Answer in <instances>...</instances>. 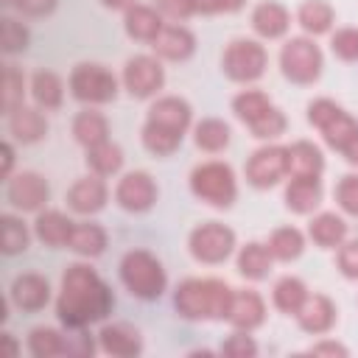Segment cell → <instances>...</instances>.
<instances>
[{
  "mask_svg": "<svg viewBox=\"0 0 358 358\" xmlns=\"http://www.w3.org/2000/svg\"><path fill=\"white\" fill-rule=\"evenodd\" d=\"M115 308V296L109 285L95 274V268L84 263H73L62 280V296L56 302V313L62 324L70 330H81L90 322L103 319Z\"/></svg>",
  "mask_w": 358,
  "mask_h": 358,
  "instance_id": "6da1fadb",
  "label": "cell"
},
{
  "mask_svg": "<svg viewBox=\"0 0 358 358\" xmlns=\"http://www.w3.org/2000/svg\"><path fill=\"white\" fill-rule=\"evenodd\" d=\"M232 294H235V288H229L224 280L190 277V280L179 282V288L173 294V308L185 319H227Z\"/></svg>",
  "mask_w": 358,
  "mask_h": 358,
  "instance_id": "7a4b0ae2",
  "label": "cell"
},
{
  "mask_svg": "<svg viewBox=\"0 0 358 358\" xmlns=\"http://www.w3.org/2000/svg\"><path fill=\"white\" fill-rule=\"evenodd\" d=\"M120 280L129 288V294L137 296V299H159L165 285H168L162 263L145 249H131V252L123 255Z\"/></svg>",
  "mask_w": 358,
  "mask_h": 358,
  "instance_id": "3957f363",
  "label": "cell"
},
{
  "mask_svg": "<svg viewBox=\"0 0 358 358\" xmlns=\"http://www.w3.org/2000/svg\"><path fill=\"white\" fill-rule=\"evenodd\" d=\"M190 190L204 204L227 210V207H232V201L238 196V182H235V173H232V168L227 162H215L213 159V162H201V165L193 168Z\"/></svg>",
  "mask_w": 358,
  "mask_h": 358,
  "instance_id": "277c9868",
  "label": "cell"
},
{
  "mask_svg": "<svg viewBox=\"0 0 358 358\" xmlns=\"http://www.w3.org/2000/svg\"><path fill=\"white\" fill-rule=\"evenodd\" d=\"M280 67H282V76L288 81H294V84H313L322 76L324 59H322V50H319V45L313 39L294 36L280 50Z\"/></svg>",
  "mask_w": 358,
  "mask_h": 358,
  "instance_id": "5b68a950",
  "label": "cell"
},
{
  "mask_svg": "<svg viewBox=\"0 0 358 358\" xmlns=\"http://www.w3.org/2000/svg\"><path fill=\"white\" fill-rule=\"evenodd\" d=\"M308 120H310V126H316L322 131L324 143L330 148H336V151H344V145L358 134V120L350 117L330 98H316L308 106Z\"/></svg>",
  "mask_w": 358,
  "mask_h": 358,
  "instance_id": "8992f818",
  "label": "cell"
},
{
  "mask_svg": "<svg viewBox=\"0 0 358 358\" xmlns=\"http://www.w3.org/2000/svg\"><path fill=\"white\" fill-rule=\"evenodd\" d=\"M268 53L255 39H232L221 56L224 73L238 84H252L266 73Z\"/></svg>",
  "mask_w": 358,
  "mask_h": 358,
  "instance_id": "52a82bcc",
  "label": "cell"
},
{
  "mask_svg": "<svg viewBox=\"0 0 358 358\" xmlns=\"http://www.w3.org/2000/svg\"><path fill=\"white\" fill-rule=\"evenodd\" d=\"M70 92L81 103H109L117 95V78L103 64L84 62L70 73Z\"/></svg>",
  "mask_w": 358,
  "mask_h": 358,
  "instance_id": "ba28073f",
  "label": "cell"
},
{
  "mask_svg": "<svg viewBox=\"0 0 358 358\" xmlns=\"http://www.w3.org/2000/svg\"><path fill=\"white\" fill-rule=\"evenodd\" d=\"M235 249V232L218 221H207L190 232V255L199 263H224Z\"/></svg>",
  "mask_w": 358,
  "mask_h": 358,
  "instance_id": "9c48e42d",
  "label": "cell"
},
{
  "mask_svg": "<svg viewBox=\"0 0 358 358\" xmlns=\"http://www.w3.org/2000/svg\"><path fill=\"white\" fill-rule=\"evenodd\" d=\"M165 84V70L159 64L157 56H131L123 67V87L129 90V95L134 98H151L162 90Z\"/></svg>",
  "mask_w": 358,
  "mask_h": 358,
  "instance_id": "30bf717a",
  "label": "cell"
},
{
  "mask_svg": "<svg viewBox=\"0 0 358 358\" xmlns=\"http://www.w3.org/2000/svg\"><path fill=\"white\" fill-rule=\"evenodd\" d=\"M282 176H288V148L263 145L246 162V179L255 187H274Z\"/></svg>",
  "mask_w": 358,
  "mask_h": 358,
  "instance_id": "8fae6325",
  "label": "cell"
},
{
  "mask_svg": "<svg viewBox=\"0 0 358 358\" xmlns=\"http://www.w3.org/2000/svg\"><path fill=\"white\" fill-rule=\"evenodd\" d=\"M115 201L123 210H129V213H145V210H151L154 201H157V185H154L151 173H145V171L126 173L117 182V187H115Z\"/></svg>",
  "mask_w": 358,
  "mask_h": 358,
  "instance_id": "7c38bea8",
  "label": "cell"
},
{
  "mask_svg": "<svg viewBox=\"0 0 358 358\" xmlns=\"http://www.w3.org/2000/svg\"><path fill=\"white\" fill-rule=\"evenodd\" d=\"M48 182L34 171H22L14 179H8V201L20 210H39L48 201Z\"/></svg>",
  "mask_w": 358,
  "mask_h": 358,
  "instance_id": "4fadbf2b",
  "label": "cell"
},
{
  "mask_svg": "<svg viewBox=\"0 0 358 358\" xmlns=\"http://www.w3.org/2000/svg\"><path fill=\"white\" fill-rule=\"evenodd\" d=\"M106 196H109V190H106L103 176H98V173H92V176H81V179L70 187V193H67V207H70L73 213L92 215V213L103 210Z\"/></svg>",
  "mask_w": 358,
  "mask_h": 358,
  "instance_id": "5bb4252c",
  "label": "cell"
},
{
  "mask_svg": "<svg viewBox=\"0 0 358 358\" xmlns=\"http://www.w3.org/2000/svg\"><path fill=\"white\" fill-rule=\"evenodd\" d=\"M227 319H229V324L235 330H246L249 333V330L260 327L263 319H266V302H263V296L257 291H249V288L246 291H235Z\"/></svg>",
  "mask_w": 358,
  "mask_h": 358,
  "instance_id": "9a60e30c",
  "label": "cell"
},
{
  "mask_svg": "<svg viewBox=\"0 0 358 358\" xmlns=\"http://www.w3.org/2000/svg\"><path fill=\"white\" fill-rule=\"evenodd\" d=\"M193 120V109L185 98H176V95H165V98H157L148 109V123H157L162 129H171V131H179L185 134V129L190 126Z\"/></svg>",
  "mask_w": 358,
  "mask_h": 358,
  "instance_id": "2e32d148",
  "label": "cell"
},
{
  "mask_svg": "<svg viewBox=\"0 0 358 358\" xmlns=\"http://www.w3.org/2000/svg\"><path fill=\"white\" fill-rule=\"evenodd\" d=\"M154 53L159 59H168V62H185L193 56L196 50V36L185 28V25H165L159 31V36L151 42Z\"/></svg>",
  "mask_w": 358,
  "mask_h": 358,
  "instance_id": "e0dca14e",
  "label": "cell"
},
{
  "mask_svg": "<svg viewBox=\"0 0 358 358\" xmlns=\"http://www.w3.org/2000/svg\"><path fill=\"white\" fill-rule=\"evenodd\" d=\"M322 196H324V187L319 176H291L285 187V207L291 213L308 215L322 204Z\"/></svg>",
  "mask_w": 358,
  "mask_h": 358,
  "instance_id": "ac0fdd59",
  "label": "cell"
},
{
  "mask_svg": "<svg viewBox=\"0 0 358 358\" xmlns=\"http://www.w3.org/2000/svg\"><path fill=\"white\" fill-rule=\"evenodd\" d=\"M98 341H101V350L109 352V355H120V358H129V355H140L143 352V338L140 333L131 327V324H103L101 333H98Z\"/></svg>",
  "mask_w": 358,
  "mask_h": 358,
  "instance_id": "d6986e66",
  "label": "cell"
},
{
  "mask_svg": "<svg viewBox=\"0 0 358 358\" xmlns=\"http://www.w3.org/2000/svg\"><path fill=\"white\" fill-rule=\"evenodd\" d=\"M291 25V14L277 0H263L252 11V28L263 39H280Z\"/></svg>",
  "mask_w": 358,
  "mask_h": 358,
  "instance_id": "ffe728a7",
  "label": "cell"
},
{
  "mask_svg": "<svg viewBox=\"0 0 358 358\" xmlns=\"http://www.w3.org/2000/svg\"><path fill=\"white\" fill-rule=\"evenodd\" d=\"M296 319H299V327L305 333H313V336L327 333L333 327V322H336V305L324 294H313V296L308 294V299L299 308Z\"/></svg>",
  "mask_w": 358,
  "mask_h": 358,
  "instance_id": "44dd1931",
  "label": "cell"
},
{
  "mask_svg": "<svg viewBox=\"0 0 358 358\" xmlns=\"http://www.w3.org/2000/svg\"><path fill=\"white\" fill-rule=\"evenodd\" d=\"M126 34L131 36V39H137V42H154L157 36H159V31L165 28V22H162V14L157 11V8H151V6H140V3H134L129 11H126Z\"/></svg>",
  "mask_w": 358,
  "mask_h": 358,
  "instance_id": "7402d4cb",
  "label": "cell"
},
{
  "mask_svg": "<svg viewBox=\"0 0 358 358\" xmlns=\"http://www.w3.org/2000/svg\"><path fill=\"white\" fill-rule=\"evenodd\" d=\"M48 296H50V285L39 274H22L11 285V299L22 310H39V308H45Z\"/></svg>",
  "mask_w": 358,
  "mask_h": 358,
  "instance_id": "603a6c76",
  "label": "cell"
},
{
  "mask_svg": "<svg viewBox=\"0 0 358 358\" xmlns=\"http://www.w3.org/2000/svg\"><path fill=\"white\" fill-rule=\"evenodd\" d=\"M324 171V157L319 145L308 140H296L288 145V173L291 176H322Z\"/></svg>",
  "mask_w": 358,
  "mask_h": 358,
  "instance_id": "cb8c5ba5",
  "label": "cell"
},
{
  "mask_svg": "<svg viewBox=\"0 0 358 358\" xmlns=\"http://www.w3.org/2000/svg\"><path fill=\"white\" fill-rule=\"evenodd\" d=\"M308 235L316 246L336 249L347 241V221L336 213H319V215H313V221L308 227Z\"/></svg>",
  "mask_w": 358,
  "mask_h": 358,
  "instance_id": "d4e9b609",
  "label": "cell"
},
{
  "mask_svg": "<svg viewBox=\"0 0 358 358\" xmlns=\"http://www.w3.org/2000/svg\"><path fill=\"white\" fill-rule=\"evenodd\" d=\"M36 238L45 243V246H67V241H70V232H73V221L64 215V213H59V210H45V213H39L36 215Z\"/></svg>",
  "mask_w": 358,
  "mask_h": 358,
  "instance_id": "484cf974",
  "label": "cell"
},
{
  "mask_svg": "<svg viewBox=\"0 0 358 358\" xmlns=\"http://www.w3.org/2000/svg\"><path fill=\"white\" fill-rule=\"evenodd\" d=\"M73 137H76L84 148H92V145L109 140V123H106V117H103L101 112L84 109V112H78L76 120H73Z\"/></svg>",
  "mask_w": 358,
  "mask_h": 358,
  "instance_id": "4316f807",
  "label": "cell"
},
{
  "mask_svg": "<svg viewBox=\"0 0 358 358\" xmlns=\"http://www.w3.org/2000/svg\"><path fill=\"white\" fill-rule=\"evenodd\" d=\"M8 129L17 140L22 143H36L45 137L48 131V123L45 117L36 112V109H28V106H17L14 112H8Z\"/></svg>",
  "mask_w": 358,
  "mask_h": 358,
  "instance_id": "83f0119b",
  "label": "cell"
},
{
  "mask_svg": "<svg viewBox=\"0 0 358 358\" xmlns=\"http://www.w3.org/2000/svg\"><path fill=\"white\" fill-rule=\"evenodd\" d=\"M271 252L266 243H246L241 252H238V271L246 277V280H266L268 271H271Z\"/></svg>",
  "mask_w": 358,
  "mask_h": 358,
  "instance_id": "f1b7e54d",
  "label": "cell"
},
{
  "mask_svg": "<svg viewBox=\"0 0 358 358\" xmlns=\"http://www.w3.org/2000/svg\"><path fill=\"white\" fill-rule=\"evenodd\" d=\"M268 252H271V257L274 260H282V263H288V260H296L299 255H302V249H305V235L296 229V227H280V229H274L271 235H268Z\"/></svg>",
  "mask_w": 358,
  "mask_h": 358,
  "instance_id": "f546056e",
  "label": "cell"
},
{
  "mask_svg": "<svg viewBox=\"0 0 358 358\" xmlns=\"http://www.w3.org/2000/svg\"><path fill=\"white\" fill-rule=\"evenodd\" d=\"M271 299H274V308L277 310H282V313H299V308L305 305V299H308V288H305V282L299 280V277H282V280H277L274 282V294H271Z\"/></svg>",
  "mask_w": 358,
  "mask_h": 358,
  "instance_id": "4dcf8cb0",
  "label": "cell"
},
{
  "mask_svg": "<svg viewBox=\"0 0 358 358\" xmlns=\"http://www.w3.org/2000/svg\"><path fill=\"white\" fill-rule=\"evenodd\" d=\"M296 20L310 36H319V34H327L333 28L336 14H333L330 3H324V0H305L296 11Z\"/></svg>",
  "mask_w": 358,
  "mask_h": 358,
  "instance_id": "1f68e13d",
  "label": "cell"
},
{
  "mask_svg": "<svg viewBox=\"0 0 358 358\" xmlns=\"http://www.w3.org/2000/svg\"><path fill=\"white\" fill-rule=\"evenodd\" d=\"M67 246L84 257H98L106 249V232L98 224H76Z\"/></svg>",
  "mask_w": 358,
  "mask_h": 358,
  "instance_id": "d6a6232c",
  "label": "cell"
},
{
  "mask_svg": "<svg viewBox=\"0 0 358 358\" xmlns=\"http://www.w3.org/2000/svg\"><path fill=\"white\" fill-rule=\"evenodd\" d=\"M31 95L34 101L42 106V109H59L62 106V98H64V87H62V78L50 70H39L31 81Z\"/></svg>",
  "mask_w": 358,
  "mask_h": 358,
  "instance_id": "836d02e7",
  "label": "cell"
},
{
  "mask_svg": "<svg viewBox=\"0 0 358 358\" xmlns=\"http://www.w3.org/2000/svg\"><path fill=\"white\" fill-rule=\"evenodd\" d=\"M271 106H274V103H271L268 95L260 92V90H243V92H238L235 101H232V112H235V117L243 120L246 126H252L255 120H260Z\"/></svg>",
  "mask_w": 358,
  "mask_h": 358,
  "instance_id": "e575fe53",
  "label": "cell"
},
{
  "mask_svg": "<svg viewBox=\"0 0 358 358\" xmlns=\"http://www.w3.org/2000/svg\"><path fill=\"white\" fill-rule=\"evenodd\" d=\"M87 165L98 176H112V173H117L123 168V151H120V145L103 140V143L87 148Z\"/></svg>",
  "mask_w": 358,
  "mask_h": 358,
  "instance_id": "d590c367",
  "label": "cell"
},
{
  "mask_svg": "<svg viewBox=\"0 0 358 358\" xmlns=\"http://www.w3.org/2000/svg\"><path fill=\"white\" fill-rule=\"evenodd\" d=\"M196 145L207 154H218L229 145V126L218 117H204L196 126Z\"/></svg>",
  "mask_w": 358,
  "mask_h": 358,
  "instance_id": "8d00e7d4",
  "label": "cell"
},
{
  "mask_svg": "<svg viewBox=\"0 0 358 358\" xmlns=\"http://www.w3.org/2000/svg\"><path fill=\"white\" fill-rule=\"evenodd\" d=\"M143 145L151 154H157V157H168V154H173L182 145V134L145 120V126H143Z\"/></svg>",
  "mask_w": 358,
  "mask_h": 358,
  "instance_id": "74e56055",
  "label": "cell"
},
{
  "mask_svg": "<svg viewBox=\"0 0 358 358\" xmlns=\"http://www.w3.org/2000/svg\"><path fill=\"white\" fill-rule=\"evenodd\" d=\"M28 347L39 358L64 355V336L59 330H53V327H34L31 336H28Z\"/></svg>",
  "mask_w": 358,
  "mask_h": 358,
  "instance_id": "f35d334b",
  "label": "cell"
},
{
  "mask_svg": "<svg viewBox=\"0 0 358 358\" xmlns=\"http://www.w3.org/2000/svg\"><path fill=\"white\" fill-rule=\"evenodd\" d=\"M0 224H3V252H6V255L25 252V249H28V241H31L25 224L17 221L14 215H3Z\"/></svg>",
  "mask_w": 358,
  "mask_h": 358,
  "instance_id": "ab89813d",
  "label": "cell"
},
{
  "mask_svg": "<svg viewBox=\"0 0 358 358\" xmlns=\"http://www.w3.org/2000/svg\"><path fill=\"white\" fill-rule=\"evenodd\" d=\"M22 87H25V78L17 73L14 64H6V73H3V106H6V112H14L17 106H22Z\"/></svg>",
  "mask_w": 358,
  "mask_h": 358,
  "instance_id": "60d3db41",
  "label": "cell"
},
{
  "mask_svg": "<svg viewBox=\"0 0 358 358\" xmlns=\"http://www.w3.org/2000/svg\"><path fill=\"white\" fill-rule=\"evenodd\" d=\"M285 115L277 109V106H271L260 120H255L249 129H252V137H260V140H271V137H280L282 131H285Z\"/></svg>",
  "mask_w": 358,
  "mask_h": 358,
  "instance_id": "b9f144b4",
  "label": "cell"
},
{
  "mask_svg": "<svg viewBox=\"0 0 358 358\" xmlns=\"http://www.w3.org/2000/svg\"><path fill=\"white\" fill-rule=\"evenodd\" d=\"M330 48L341 62H358V28H338L330 39Z\"/></svg>",
  "mask_w": 358,
  "mask_h": 358,
  "instance_id": "7bdbcfd3",
  "label": "cell"
},
{
  "mask_svg": "<svg viewBox=\"0 0 358 358\" xmlns=\"http://www.w3.org/2000/svg\"><path fill=\"white\" fill-rule=\"evenodd\" d=\"M338 207L350 215H358V173H347L338 179L336 190H333Z\"/></svg>",
  "mask_w": 358,
  "mask_h": 358,
  "instance_id": "ee69618b",
  "label": "cell"
},
{
  "mask_svg": "<svg viewBox=\"0 0 358 358\" xmlns=\"http://www.w3.org/2000/svg\"><path fill=\"white\" fill-rule=\"evenodd\" d=\"M28 48V28L11 17L3 20V50L14 53V50H25Z\"/></svg>",
  "mask_w": 358,
  "mask_h": 358,
  "instance_id": "f6af8a7d",
  "label": "cell"
},
{
  "mask_svg": "<svg viewBox=\"0 0 358 358\" xmlns=\"http://www.w3.org/2000/svg\"><path fill=\"white\" fill-rule=\"evenodd\" d=\"M221 352H224V355H241V358H246V355H257V344L246 336V330H238V333H232V336L224 341Z\"/></svg>",
  "mask_w": 358,
  "mask_h": 358,
  "instance_id": "bcb514c9",
  "label": "cell"
},
{
  "mask_svg": "<svg viewBox=\"0 0 358 358\" xmlns=\"http://www.w3.org/2000/svg\"><path fill=\"white\" fill-rule=\"evenodd\" d=\"M336 263H338V268H341L344 277L358 280V241H347V243H341Z\"/></svg>",
  "mask_w": 358,
  "mask_h": 358,
  "instance_id": "7dc6e473",
  "label": "cell"
},
{
  "mask_svg": "<svg viewBox=\"0 0 358 358\" xmlns=\"http://www.w3.org/2000/svg\"><path fill=\"white\" fill-rule=\"evenodd\" d=\"M157 11L162 17H171V20H187L193 11V0H154Z\"/></svg>",
  "mask_w": 358,
  "mask_h": 358,
  "instance_id": "c3c4849f",
  "label": "cell"
},
{
  "mask_svg": "<svg viewBox=\"0 0 358 358\" xmlns=\"http://www.w3.org/2000/svg\"><path fill=\"white\" fill-rule=\"evenodd\" d=\"M246 0H193L196 14H221V11H238Z\"/></svg>",
  "mask_w": 358,
  "mask_h": 358,
  "instance_id": "681fc988",
  "label": "cell"
},
{
  "mask_svg": "<svg viewBox=\"0 0 358 358\" xmlns=\"http://www.w3.org/2000/svg\"><path fill=\"white\" fill-rule=\"evenodd\" d=\"M95 344L87 333H76V336H64V355H92Z\"/></svg>",
  "mask_w": 358,
  "mask_h": 358,
  "instance_id": "f907efd6",
  "label": "cell"
},
{
  "mask_svg": "<svg viewBox=\"0 0 358 358\" xmlns=\"http://www.w3.org/2000/svg\"><path fill=\"white\" fill-rule=\"evenodd\" d=\"M22 14H31V17H42V14H50L56 8V0H17L14 3Z\"/></svg>",
  "mask_w": 358,
  "mask_h": 358,
  "instance_id": "816d5d0a",
  "label": "cell"
},
{
  "mask_svg": "<svg viewBox=\"0 0 358 358\" xmlns=\"http://www.w3.org/2000/svg\"><path fill=\"white\" fill-rule=\"evenodd\" d=\"M310 352H313V355H322V352H330V355H347V347H341V344H333V341H324V344H316V347H310Z\"/></svg>",
  "mask_w": 358,
  "mask_h": 358,
  "instance_id": "f5cc1de1",
  "label": "cell"
},
{
  "mask_svg": "<svg viewBox=\"0 0 358 358\" xmlns=\"http://www.w3.org/2000/svg\"><path fill=\"white\" fill-rule=\"evenodd\" d=\"M341 154H344V159H347L350 165H355V168H358V134L344 145V151H341Z\"/></svg>",
  "mask_w": 358,
  "mask_h": 358,
  "instance_id": "db71d44e",
  "label": "cell"
},
{
  "mask_svg": "<svg viewBox=\"0 0 358 358\" xmlns=\"http://www.w3.org/2000/svg\"><path fill=\"white\" fill-rule=\"evenodd\" d=\"M106 8H115V11H129L134 6V0H101Z\"/></svg>",
  "mask_w": 358,
  "mask_h": 358,
  "instance_id": "11a10c76",
  "label": "cell"
},
{
  "mask_svg": "<svg viewBox=\"0 0 358 358\" xmlns=\"http://www.w3.org/2000/svg\"><path fill=\"white\" fill-rule=\"evenodd\" d=\"M11 159H14V154H11V145L6 143V145H3V176H8V171H11Z\"/></svg>",
  "mask_w": 358,
  "mask_h": 358,
  "instance_id": "9f6ffc18",
  "label": "cell"
}]
</instances>
